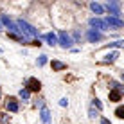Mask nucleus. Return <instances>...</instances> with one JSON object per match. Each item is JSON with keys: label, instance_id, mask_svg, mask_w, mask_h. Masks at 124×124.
Instances as JSON below:
<instances>
[{"label": "nucleus", "instance_id": "f257e3e1", "mask_svg": "<svg viewBox=\"0 0 124 124\" xmlns=\"http://www.w3.org/2000/svg\"><path fill=\"white\" fill-rule=\"evenodd\" d=\"M16 25H18L20 36L23 38V41H29L31 38H38V36H40V34H38V29L32 27L31 23H27L25 20H18V22H16Z\"/></svg>", "mask_w": 124, "mask_h": 124}, {"label": "nucleus", "instance_id": "f03ea898", "mask_svg": "<svg viewBox=\"0 0 124 124\" xmlns=\"http://www.w3.org/2000/svg\"><path fill=\"white\" fill-rule=\"evenodd\" d=\"M88 23H90V27H93V31H97V32L108 31V25H106L104 20H101V18H90V20H88Z\"/></svg>", "mask_w": 124, "mask_h": 124}, {"label": "nucleus", "instance_id": "7ed1b4c3", "mask_svg": "<svg viewBox=\"0 0 124 124\" xmlns=\"http://www.w3.org/2000/svg\"><path fill=\"white\" fill-rule=\"evenodd\" d=\"M106 9L110 11V16H113V18H119V16H121V4L115 2V0L106 4Z\"/></svg>", "mask_w": 124, "mask_h": 124}, {"label": "nucleus", "instance_id": "20e7f679", "mask_svg": "<svg viewBox=\"0 0 124 124\" xmlns=\"http://www.w3.org/2000/svg\"><path fill=\"white\" fill-rule=\"evenodd\" d=\"M58 43L61 45L63 49H70L74 41H72V38L68 36V34H67L65 31H61V32H59V36H58Z\"/></svg>", "mask_w": 124, "mask_h": 124}, {"label": "nucleus", "instance_id": "39448f33", "mask_svg": "<svg viewBox=\"0 0 124 124\" xmlns=\"http://www.w3.org/2000/svg\"><path fill=\"white\" fill-rule=\"evenodd\" d=\"M25 90H29V92H40V88H41V83L38 81L36 78H29L27 81H25Z\"/></svg>", "mask_w": 124, "mask_h": 124}, {"label": "nucleus", "instance_id": "423d86ee", "mask_svg": "<svg viewBox=\"0 0 124 124\" xmlns=\"http://www.w3.org/2000/svg\"><path fill=\"white\" fill-rule=\"evenodd\" d=\"M104 23L108 25V27H113V29H121L122 25H124V22H122L121 18H113V16H106Z\"/></svg>", "mask_w": 124, "mask_h": 124}, {"label": "nucleus", "instance_id": "0eeeda50", "mask_svg": "<svg viewBox=\"0 0 124 124\" xmlns=\"http://www.w3.org/2000/svg\"><path fill=\"white\" fill-rule=\"evenodd\" d=\"M86 40L90 41V43H95V41H101L102 40V34L97 32V31H93V29H90V31L86 32Z\"/></svg>", "mask_w": 124, "mask_h": 124}, {"label": "nucleus", "instance_id": "6e6552de", "mask_svg": "<svg viewBox=\"0 0 124 124\" xmlns=\"http://www.w3.org/2000/svg\"><path fill=\"white\" fill-rule=\"evenodd\" d=\"M41 38H43V40H45V41H47V43H49L50 47L58 45V36H56L54 32H47V34H43Z\"/></svg>", "mask_w": 124, "mask_h": 124}, {"label": "nucleus", "instance_id": "1a4fd4ad", "mask_svg": "<svg viewBox=\"0 0 124 124\" xmlns=\"http://www.w3.org/2000/svg\"><path fill=\"white\" fill-rule=\"evenodd\" d=\"M6 108L9 110V112H13V113H16L20 110V106H18V102H16L15 99H13V97H9V99L6 101Z\"/></svg>", "mask_w": 124, "mask_h": 124}, {"label": "nucleus", "instance_id": "9d476101", "mask_svg": "<svg viewBox=\"0 0 124 124\" xmlns=\"http://www.w3.org/2000/svg\"><path fill=\"white\" fill-rule=\"evenodd\" d=\"M40 119H41V122H43V124H49V122H50V113H49V110H47L45 106H41Z\"/></svg>", "mask_w": 124, "mask_h": 124}, {"label": "nucleus", "instance_id": "9b49d317", "mask_svg": "<svg viewBox=\"0 0 124 124\" xmlns=\"http://www.w3.org/2000/svg\"><path fill=\"white\" fill-rule=\"evenodd\" d=\"M108 97H110V101H115V102H119L122 99V92H119V90H110V93H108Z\"/></svg>", "mask_w": 124, "mask_h": 124}, {"label": "nucleus", "instance_id": "f8f14e48", "mask_svg": "<svg viewBox=\"0 0 124 124\" xmlns=\"http://www.w3.org/2000/svg\"><path fill=\"white\" fill-rule=\"evenodd\" d=\"M90 9L95 13V15H102V13H104V7H102L101 4H97V2H92L90 4Z\"/></svg>", "mask_w": 124, "mask_h": 124}, {"label": "nucleus", "instance_id": "ddd939ff", "mask_svg": "<svg viewBox=\"0 0 124 124\" xmlns=\"http://www.w3.org/2000/svg\"><path fill=\"white\" fill-rule=\"evenodd\" d=\"M52 68L59 72V70H65L67 65H65V63H61V61H52Z\"/></svg>", "mask_w": 124, "mask_h": 124}, {"label": "nucleus", "instance_id": "4468645a", "mask_svg": "<svg viewBox=\"0 0 124 124\" xmlns=\"http://www.w3.org/2000/svg\"><path fill=\"white\" fill-rule=\"evenodd\" d=\"M18 95L22 97L23 101H27V99H29V95H31V92H29V90H25V88H22V90H20V93H18Z\"/></svg>", "mask_w": 124, "mask_h": 124}, {"label": "nucleus", "instance_id": "2eb2a0df", "mask_svg": "<svg viewBox=\"0 0 124 124\" xmlns=\"http://www.w3.org/2000/svg\"><path fill=\"white\" fill-rule=\"evenodd\" d=\"M115 58H119V52H110L104 56V61H113Z\"/></svg>", "mask_w": 124, "mask_h": 124}, {"label": "nucleus", "instance_id": "dca6fc26", "mask_svg": "<svg viewBox=\"0 0 124 124\" xmlns=\"http://www.w3.org/2000/svg\"><path fill=\"white\" fill-rule=\"evenodd\" d=\"M45 63H47V56H45V54H41V56L38 58V67H43Z\"/></svg>", "mask_w": 124, "mask_h": 124}, {"label": "nucleus", "instance_id": "f3484780", "mask_svg": "<svg viewBox=\"0 0 124 124\" xmlns=\"http://www.w3.org/2000/svg\"><path fill=\"white\" fill-rule=\"evenodd\" d=\"M0 124H9V117L6 113H0Z\"/></svg>", "mask_w": 124, "mask_h": 124}, {"label": "nucleus", "instance_id": "a211bd4d", "mask_svg": "<svg viewBox=\"0 0 124 124\" xmlns=\"http://www.w3.org/2000/svg\"><path fill=\"white\" fill-rule=\"evenodd\" d=\"M115 115H117L119 119H122V117H124V108H122V106H119V108L115 110Z\"/></svg>", "mask_w": 124, "mask_h": 124}, {"label": "nucleus", "instance_id": "6ab92c4d", "mask_svg": "<svg viewBox=\"0 0 124 124\" xmlns=\"http://www.w3.org/2000/svg\"><path fill=\"white\" fill-rule=\"evenodd\" d=\"M59 106H63V108H65V106H68V101H67V97L59 99Z\"/></svg>", "mask_w": 124, "mask_h": 124}, {"label": "nucleus", "instance_id": "aec40b11", "mask_svg": "<svg viewBox=\"0 0 124 124\" xmlns=\"http://www.w3.org/2000/svg\"><path fill=\"white\" fill-rule=\"evenodd\" d=\"M88 113H90V115H88L90 119H95V117H97V112H95L93 108H90V112H88Z\"/></svg>", "mask_w": 124, "mask_h": 124}, {"label": "nucleus", "instance_id": "412c9836", "mask_svg": "<svg viewBox=\"0 0 124 124\" xmlns=\"http://www.w3.org/2000/svg\"><path fill=\"white\" fill-rule=\"evenodd\" d=\"M93 104L97 106V110H102V104H101V101H99V99H93Z\"/></svg>", "mask_w": 124, "mask_h": 124}, {"label": "nucleus", "instance_id": "4be33fe9", "mask_svg": "<svg viewBox=\"0 0 124 124\" xmlns=\"http://www.w3.org/2000/svg\"><path fill=\"white\" fill-rule=\"evenodd\" d=\"M101 124H112V122H110L108 119H101Z\"/></svg>", "mask_w": 124, "mask_h": 124}, {"label": "nucleus", "instance_id": "5701e85b", "mask_svg": "<svg viewBox=\"0 0 124 124\" xmlns=\"http://www.w3.org/2000/svg\"><path fill=\"white\" fill-rule=\"evenodd\" d=\"M0 31H2V23H0Z\"/></svg>", "mask_w": 124, "mask_h": 124}, {"label": "nucleus", "instance_id": "b1692460", "mask_svg": "<svg viewBox=\"0 0 124 124\" xmlns=\"http://www.w3.org/2000/svg\"><path fill=\"white\" fill-rule=\"evenodd\" d=\"M0 95H2V92H0Z\"/></svg>", "mask_w": 124, "mask_h": 124}]
</instances>
